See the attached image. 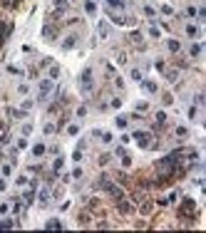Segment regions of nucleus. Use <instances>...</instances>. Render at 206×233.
Segmentation results:
<instances>
[{
    "mask_svg": "<svg viewBox=\"0 0 206 233\" xmlns=\"http://www.w3.org/2000/svg\"><path fill=\"white\" fill-rule=\"evenodd\" d=\"M82 84H85V89H89V84H92V70L82 72Z\"/></svg>",
    "mask_w": 206,
    "mask_h": 233,
    "instance_id": "1",
    "label": "nucleus"
},
{
    "mask_svg": "<svg viewBox=\"0 0 206 233\" xmlns=\"http://www.w3.org/2000/svg\"><path fill=\"white\" fill-rule=\"evenodd\" d=\"M50 87H52V82H50V80H45V82L40 84V99H45V94L50 92Z\"/></svg>",
    "mask_w": 206,
    "mask_h": 233,
    "instance_id": "2",
    "label": "nucleus"
},
{
    "mask_svg": "<svg viewBox=\"0 0 206 233\" xmlns=\"http://www.w3.org/2000/svg\"><path fill=\"white\" fill-rule=\"evenodd\" d=\"M74 40H77V37H74V35H70V37H67V40L62 42V47H65V50H70V47H74Z\"/></svg>",
    "mask_w": 206,
    "mask_h": 233,
    "instance_id": "3",
    "label": "nucleus"
},
{
    "mask_svg": "<svg viewBox=\"0 0 206 233\" xmlns=\"http://www.w3.org/2000/svg\"><path fill=\"white\" fill-rule=\"evenodd\" d=\"M32 151H35V156H40V154H45V146H42V144H37Z\"/></svg>",
    "mask_w": 206,
    "mask_h": 233,
    "instance_id": "4",
    "label": "nucleus"
},
{
    "mask_svg": "<svg viewBox=\"0 0 206 233\" xmlns=\"http://www.w3.org/2000/svg\"><path fill=\"white\" fill-rule=\"evenodd\" d=\"M117 127H122V129L127 127V116H117Z\"/></svg>",
    "mask_w": 206,
    "mask_h": 233,
    "instance_id": "5",
    "label": "nucleus"
},
{
    "mask_svg": "<svg viewBox=\"0 0 206 233\" xmlns=\"http://www.w3.org/2000/svg\"><path fill=\"white\" fill-rule=\"evenodd\" d=\"M107 3H109L112 8H122V5H124V3H122V0H107Z\"/></svg>",
    "mask_w": 206,
    "mask_h": 233,
    "instance_id": "6",
    "label": "nucleus"
}]
</instances>
